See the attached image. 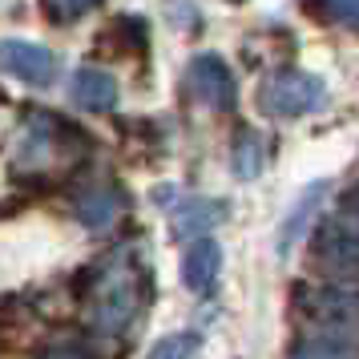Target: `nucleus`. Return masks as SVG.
<instances>
[{"mask_svg":"<svg viewBox=\"0 0 359 359\" xmlns=\"http://www.w3.org/2000/svg\"><path fill=\"white\" fill-rule=\"evenodd\" d=\"M294 311L307 319V339L294 355H355L359 351V291H299Z\"/></svg>","mask_w":359,"mask_h":359,"instance_id":"1","label":"nucleus"},{"mask_svg":"<svg viewBox=\"0 0 359 359\" xmlns=\"http://www.w3.org/2000/svg\"><path fill=\"white\" fill-rule=\"evenodd\" d=\"M311 259L331 275L359 278V186L339 202V210L315 226Z\"/></svg>","mask_w":359,"mask_h":359,"instance_id":"2","label":"nucleus"},{"mask_svg":"<svg viewBox=\"0 0 359 359\" xmlns=\"http://www.w3.org/2000/svg\"><path fill=\"white\" fill-rule=\"evenodd\" d=\"M142 299H146V275L137 266H109L97 278L89 319L97 331H109V335L126 331L133 323V315L142 311Z\"/></svg>","mask_w":359,"mask_h":359,"instance_id":"3","label":"nucleus"},{"mask_svg":"<svg viewBox=\"0 0 359 359\" xmlns=\"http://www.w3.org/2000/svg\"><path fill=\"white\" fill-rule=\"evenodd\" d=\"M327 105V85L311 73L299 69H283L275 77H266L259 85V109L266 117H307Z\"/></svg>","mask_w":359,"mask_h":359,"instance_id":"4","label":"nucleus"},{"mask_svg":"<svg viewBox=\"0 0 359 359\" xmlns=\"http://www.w3.org/2000/svg\"><path fill=\"white\" fill-rule=\"evenodd\" d=\"M186 89L206 109H234V97H238V85H234L230 65L222 57H214V53H202V57L190 61V69H186Z\"/></svg>","mask_w":359,"mask_h":359,"instance_id":"5","label":"nucleus"},{"mask_svg":"<svg viewBox=\"0 0 359 359\" xmlns=\"http://www.w3.org/2000/svg\"><path fill=\"white\" fill-rule=\"evenodd\" d=\"M0 69H8V73L20 77L25 85L45 89V85H53V77H57V57H53L45 45L8 36V41H0Z\"/></svg>","mask_w":359,"mask_h":359,"instance_id":"6","label":"nucleus"},{"mask_svg":"<svg viewBox=\"0 0 359 359\" xmlns=\"http://www.w3.org/2000/svg\"><path fill=\"white\" fill-rule=\"evenodd\" d=\"M218 271H222V246L214 238H194L182 259V283L194 294H210L218 283Z\"/></svg>","mask_w":359,"mask_h":359,"instance_id":"7","label":"nucleus"},{"mask_svg":"<svg viewBox=\"0 0 359 359\" xmlns=\"http://www.w3.org/2000/svg\"><path fill=\"white\" fill-rule=\"evenodd\" d=\"M327 182H311L307 190L299 194V202H294L291 210H287V218H283V226H278V255H287L303 234H307V226L315 222V214H319V206H323V198H327Z\"/></svg>","mask_w":359,"mask_h":359,"instance_id":"8","label":"nucleus"},{"mask_svg":"<svg viewBox=\"0 0 359 359\" xmlns=\"http://www.w3.org/2000/svg\"><path fill=\"white\" fill-rule=\"evenodd\" d=\"M73 101H77L81 109H93V114H109L117 105V81L105 69L85 65V69H77V77H73Z\"/></svg>","mask_w":359,"mask_h":359,"instance_id":"9","label":"nucleus"},{"mask_svg":"<svg viewBox=\"0 0 359 359\" xmlns=\"http://www.w3.org/2000/svg\"><path fill=\"white\" fill-rule=\"evenodd\" d=\"M226 218V202H214V198H186L178 210H174V234L178 238H194L202 230L218 226Z\"/></svg>","mask_w":359,"mask_h":359,"instance_id":"10","label":"nucleus"},{"mask_svg":"<svg viewBox=\"0 0 359 359\" xmlns=\"http://www.w3.org/2000/svg\"><path fill=\"white\" fill-rule=\"evenodd\" d=\"M230 165H234V178H259L262 165H266V142H262V133L255 130H238L234 137V146H230Z\"/></svg>","mask_w":359,"mask_h":359,"instance_id":"11","label":"nucleus"},{"mask_svg":"<svg viewBox=\"0 0 359 359\" xmlns=\"http://www.w3.org/2000/svg\"><path fill=\"white\" fill-rule=\"evenodd\" d=\"M77 218H81L89 230H105L117 218V194L114 190H89V194L77 198Z\"/></svg>","mask_w":359,"mask_h":359,"instance_id":"12","label":"nucleus"},{"mask_svg":"<svg viewBox=\"0 0 359 359\" xmlns=\"http://www.w3.org/2000/svg\"><path fill=\"white\" fill-rule=\"evenodd\" d=\"M311 13L323 20H335L343 29H355L359 33V0H307Z\"/></svg>","mask_w":359,"mask_h":359,"instance_id":"13","label":"nucleus"},{"mask_svg":"<svg viewBox=\"0 0 359 359\" xmlns=\"http://www.w3.org/2000/svg\"><path fill=\"white\" fill-rule=\"evenodd\" d=\"M198 347H202V339H198L194 331H182V335H165V339H158L154 347H149V355L154 359H178V355H194Z\"/></svg>","mask_w":359,"mask_h":359,"instance_id":"14","label":"nucleus"},{"mask_svg":"<svg viewBox=\"0 0 359 359\" xmlns=\"http://www.w3.org/2000/svg\"><path fill=\"white\" fill-rule=\"evenodd\" d=\"M41 4H45L49 20H57V25H73V20H81L85 13H93L101 0H41Z\"/></svg>","mask_w":359,"mask_h":359,"instance_id":"15","label":"nucleus"}]
</instances>
